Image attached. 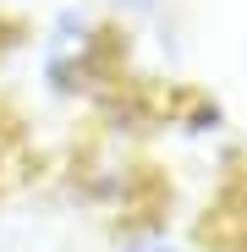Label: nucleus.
<instances>
[{"label": "nucleus", "instance_id": "f257e3e1", "mask_svg": "<svg viewBox=\"0 0 247 252\" xmlns=\"http://www.w3.org/2000/svg\"><path fill=\"white\" fill-rule=\"evenodd\" d=\"M28 71L38 99L50 104H94L115 88L127 61L121 33L105 22L99 0H50L28 22Z\"/></svg>", "mask_w": 247, "mask_h": 252}, {"label": "nucleus", "instance_id": "f03ea898", "mask_svg": "<svg viewBox=\"0 0 247 252\" xmlns=\"http://www.w3.org/2000/svg\"><path fill=\"white\" fill-rule=\"evenodd\" d=\"M99 11H105V22L121 33V44H127V55H138V50H176V38H181V28H176V0H99Z\"/></svg>", "mask_w": 247, "mask_h": 252}, {"label": "nucleus", "instance_id": "7ed1b4c3", "mask_svg": "<svg viewBox=\"0 0 247 252\" xmlns=\"http://www.w3.org/2000/svg\"><path fill=\"white\" fill-rule=\"evenodd\" d=\"M105 252H203V247H198L187 230H176L171 220L148 214V220H121V225L110 230Z\"/></svg>", "mask_w": 247, "mask_h": 252}, {"label": "nucleus", "instance_id": "20e7f679", "mask_svg": "<svg viewBox=\"0 0 247 252\" xmlns=\"http://www.w3.org/2000/svg\"><path fill=\"white\" fill-rule=\"evenodd\" d=\"M22 159H28V137H22V126H17V115L0 104V197H6L11 187H17V176H22Z\"/></svg>", "mask_w": 247, "mask_h": 252}, {"label": "nucleus", "instance_id": "39448f33", "mask_svg": "<svg viewBox=\"0 0 247 252\" xmlns=\"http://www.w3.org/2000/svg\"><path fill=\"white\" fill-rule=\"evenodd\" d=\"M50 0H0V11H11V17H38Z\"/></svg>", "mask_w": 247, "mask_h": 252}, {"label": "nucleus", "instance_id": "423d86ee", "mask_svg": "<svg viewBox=\"0 0 247 252\" xmlns=\"http://www.w3.org/2000/svg\"><path fill=\"white\" fill-rule=\"evenodd\" d=\"M0 252H17V247H11V241H6V236H0Z\"/></svg>", "mask_w": 247, "mask_h": 252}]
</instances>
